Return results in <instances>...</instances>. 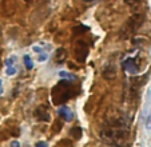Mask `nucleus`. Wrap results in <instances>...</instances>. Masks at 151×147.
Masks as SVG:
<instances>
[{
	"mask_svg": "<svg viewBox=\"0 0 151 147\" xmlns=\"http://www.w3.org/2000/svg\"><path fill=\"white\" fill-rule=\"evenodd\" d=\"M75 94H76V91H75L74 82L62 79L56 83V86H54V88L51 91L52 103L56 106L63 104V103H66L67 100L71 99Z\"/></svg>",
	"mask_w": 151,
	"mask_h": 147,
	"instance_id": "1",
	"label": "nucleus"
},
{
	"mask_svg": "<svg viewBox=\"0 0 151 147\" xmlns=\"http://www.w3.org/2000/svg\"><path fill=\"white\" fill-rule=\"evenodd\" d=\"M100 138L106 143L112 144H122L126 139L130 136V128H123V127H110V126H104L99 133Z\"/></svg>",
	"mask_w": 151,
	"mask_h": 147,
	"instance_id": "2",
	"label": "nucleus"
},
{
	"mask_svg": "<svg viewBox=\"0 0 151 147\" xmlns=\"http://www.w3.org/2000/svg\"><path fill=\"white\" fill-rule=\"evenodd\" d=\"M146 20V16L143 14H134L131 16L128 17L126 20V23L120 27V31H119V35L122 39H128V37L134 35L140 27L143 26V23Z\"/></svg>",
	"mask_w": 151,
	"mask_h": 147,
	"instance_id": "3",
	"label": "nucleus"
},
{
	"mask_svg": "<svg viewBox=\"0 0 151 147\" xmlns=\"http://www.w3.org/2000/svg\"><path fill=\"white\" fill-rule=\"evenodd\" d=\"M74 56L75 60H78L79 63H83L87 56H88V44L84 40H76L74 48Z\"/></svg>",
	"mask_w": 151,
	"mask_h": 147,
	"instance_id": "4",
	"label": "nucleus"
},
{
	"mask_svg": "<svg viewBox=\"0 0 151 147\" xmlns=\"http://www.w3.org/2000/svg\"><path fill=\"white\" fill-rule=\"evenodd\" d=\"M34 116L36 118V120L39 122H50L51 120V114L48 111V107L44 104H40L35 108Z\"/></svg>",
	"mask_w": 151,
	"mask_h": 147,
	"instance_id": "5",
	"label": "nucleus"
},
{
	"mask_svg": "<svg viewBox=\"0 0 151 147\" xmlns=\"http://www.w3.org/2000/svg\"><path fill=\"white\" fill-rule=\"evenodd\" d=\"M19 0H3V14L7 17H11L15 15L17 9Z\"/></svg>",
	"mask_w": 151,
	"mask_h": 147,
	"instance_id": "6",
	"label": "nucleus"
},
{
	"mask_svg": "<svg viewBox=\"0 0 151 147\" xmlns=\"http://www.w3.org/2000/svg\"><path fill=\"white\" fill-rule=\"evenodd\" d=\"M102 76L107 80H112L116 78V66L112 62L106 63L102 68Z\"/></svg>",
	"mask_w": 151,
	"mask_h": 147,
	"instance_id": "7",
	"label": "nucleus"
},
{
	"mask_svg": "<svg viewBox=\"0 0 151 147\" xmlns=\"http://www.w3.org/2000/svg\"><path fill=\"white\" fill-rule=\"evenodd\" d=\"M122 66H123V68H124L128 74H131V75L139 72V64H138L135 58H128V59H126L124 62L122 63Z\"/></svg>",
	"mask_w": 151,
	"mask_h": 147,
	"instance_id": "8",
	"label": "nucleus"
},
{
	"mask_svg": "<svg viewBox=\"0 0 151 147\" xmlns=\"http://www.w3.org/2000/svg\"><path fill=\"white\" fill-rule=\"evenodd\" d=\"M58 115L66 122H71L74 119V112L71 111V108L67 107V106H62V107L58 110Z\"/></svg>",
	"mask_w": 151,
	"mask_h": 147,
	"instance_id": "9",
	"label": "nucleus"
},
{
	"mask_svg": "<svg viewBox=\"0 0 151 147\" xmlns=\"http://www.w3.org/2000/svg\"><path fill=\"white\" fill-rule=\"evenodd\" d=\"M67 50L66 48H63V47H60V48H58L56 51H55V55H54V58H55V62L58 63V64H63V63H66V60H67Z\"/></svg>",
	"mask_w": 151,
	"mask_h": 147,
	"instance_id": "10",
	"label": "nucleus"
},
{
	"mask_svg": "<svg viewBox=\"0 0 151 147\" xmlns=\"http://www.w3.org/2000/svg\"><path fill=\"white\" fill-rule=\"evenodd\" d=\"M82 134H83V130L79 126H75V127H72L71 130H70V135H71L75 141H79V139L82 138Z\"/></svg>",
	"mask_w": 151,
	"mask_h": 147,
	"instance_id": "11",
	"label": "nucleus"
},
{
	"mask_svg": "<svg viewBox=\"0 0 151 147\" xmlns=\"http://www.w3.org/2000/svg\"><path fill=\"white\" fill-rule=\"evenodd\" d=\"M59 75H60L62 78H66V80H70V82H75V80H76V75H74V74L64 72V71H60Z\"/></svg>",
	"mask_w": 151,
	"mask_h": 147,
	"instance_id": "12",
	"label": "nucleus"
},
{
	"mask_svg": "<svg viewBox=\"0 0 151 147\" xmlns=\"http://www.w3.org/2000/svg\"><path fill=\"white\" fill-rule=\"evenodd\" d=\"M123 1H124V4H127L128 7H132V8H134V7L139 6L143 0H123Z\"/></svg>",
	"mask_w": 151,
	"mask_h": 147,
	"instance_id": "13",
	"label": "nucleus"
},
{
	"mask_svg": "<svg viewBox=\"0 0 151 147\" xmlns=\"http://www.w3.org/2000/svg\"><path fill=\"white\" fill-rule=\"evenodd\" d=\"M24 64H26V67H27V70H32L34 68V63L31 62V58L28 56V55H24Z\"/></svg>",
	"mask_w": 151,
	"mask_h": 147,
	"instance_id": "14",
	"label": "nucleus"
},
{
	"mask_svg": "<svg viewBox=\"0 0 151 147\" xmlns=\"http://www.w3.org/2000/svg\"><path fill=\"white\" fill-rule=\"evenodd\" d=\"M87 31H90V28L87 26H78L74 28L75 34H83V32H87Z\"/></svg>",
	"mask_w": 151,
	"mask_h": 147,
	"instance_id": "15",
	"label": "nucleus"
},
{
	"mask_svg": "<svg viewBox=\"0 0 151 147\" xmlns=\"http://www.w3.org/2000/svg\"><path fill=\"white\" fill-rule=\"evenodd\" d=\"M62 127H63V123H62V122H60V120L55 122L54 127H52V133H54V134H58L60 130H62Z\"/></svg>",
	"mask_w": 151,
	"mask_h": 147,
	"instance_id": "16",
	"label": "nucleus"
},
{
	"mask_svg": "<svg viewBox=\"0 0 151 147\" xmlns=\"http://www.w3.org/2000/svg\"><path fill=\"white\" fill-rule=\"evenodd\" d=\"M17 71H16V67H14V66H8L7 67V71H6V74L8 75V76H11V75H15Z\"/></svg>",
	"mask_w": 151,
	"mask_h": 147,
	"instance_id": "17",
	"label": "nucleus"
},
{
	"mask_svg": "<svg viewBox=\"0 0 151 147\" xmlns=\"http://www.w3.org/2000/svg\"><path fill=\"white\" fill-rule=\"evenodd\" d=\"M146 127H147L148 130H151V111L148 112L147 119H146Z\"/></svg>",
	"mask_w": 151,
	"mask_h": 147,
	"instance_id": "18",
	"label": "nucleus"
},
{
	"mask_svg": "<svg viewBox=\"0 0 151 147\" xmlns=\"http://www.w3.org/2000/svg\"><path fill=\"white\" fill-rule=\"evenodd\" d=\"M15 62H16V56H11V58H8V60H7V62H6L7 67H8V66H12Z\"/></svg>",
	"mask_w": 151,
	"mask_h": 147,
	"instance_id": "19",
	"label": "nucleus"
},
{
	"mask_svg": "<svg viewBox=\"0 0 151 147\" xmlns=\"http://www.w3.org/2000/svg\"><path fill=\"white\" fill-rule=\"evenodd\" d=\"M47 58H48L47 56V54H40L39 55V62H46Z\"/></svg>",
	"mask_w": 151,
	"mask_h": 147,
	"instance_id": "20",
	"label": "nucleus"
},
{
	"mask_svg": "<svg viewBox=\"0 0 151 147\" xmlns=\"http://www.w3.org/2000/svg\"><path fill=\"white\" fill-rule=\"evenodd\" d=\"M35 147H48V146H47L46 142H37V143L35 144Z\"/></svg>",
	"mask_w": 151,
	"mask_h": 147,
	"instance_id": "21",
	"label": "nucleus"
},
{
	"mask_svg": "<svg viewBox=\"0 0 151 147\" xmlns=\"http://www.w3.org/2000/svg\"><path fill=\"white\" fill-rule=\"evenodd\" d=\"M11 147H20L19 142H17V141H14V142L11 143Z\"/></svg>",
	"mask_w": 151,
	"mask_h": 147,
	"instance_id": "22",
	"label": "nucleus"
},
{
	"mask_svg": "<svg viewBox=\"0 0 151 147\" xmlns=\"http://www.w3.org/2000/svg\"><path fill=\"white\" fill-rule=\"evenodd\" d=\"M34 51L35 52H39V54H40V52H42V48H40L39 45H35V47H34Z\"/></svg>",
	"mask_w": 151,
	"mask_h": 147,
	"instance_id": "23",
	"label": "nucleus"
},
{
	"mask_svg": "<svg viewBox=\"0 0 151 147\" xmlns=\"http://www.w3.org/2000/svg\"><path fill=\"white\" fill-rule=\"evenodd\" d=\"M3 94V82H1V79H0V95Z\"/></svg>",
	"mask_w": 151,
	"mask_h": 147,
	"instance_id": "24",
	"label": "nucleus"
},
{
	"mask_svg": "<svg viewBox=\"0 0 151 147\" xmlns=\"http://www.w3.org/2000/svg\"><path fill=\"white\" fill-rule=\"evenodd\" d=\"M84 3H95V1H98V0H83Z\"/></svg>",
	"mask_w": 151,
	"mask_h": 147,
	"instance_id": "25",
	"label": "nucleus"
},
{
	"mask_svg": "<svg viewBox=\"0 0 151 147\" xmlns=\"http://www.w3.org/2000/svg\"><path fill=\"white\" fill-rule=\"evenodd\" d=\"M111 147H126L124 144H112Z\"/></svg>",
	"mask_w": 151,
	"mask_h": 147,
	"instance_id": "26",
	"label": "nucleus"
},
{
	"mask_svg": "<svg viewBox=\"0 0 151 147\" xmlns=\"http://www.w3.org/2000/svg\"><path fill=\"white\" fill-rule=\"evenodd\" d=\"M32 1H34V0H24V3H26V4H31Z\"/></svg>",
	"mask_w": 151,
	"mask_h": 147,
	"instance_id": "27",
	"label": "nucleus"
},
{
	"mask_svg": "<svg viewBox=\"0 0 151 147\" xmlns=\"http://www.w3.org/2000/svg\"><path fill=\"white\" fill-rule=\"evenodd\" d=\"M0 35H1V30H0Z\"/></svg>",
	"mask_w": 151,
	"mask_h": 147,
	"instance_id": "28",
	"label": "nucleus"
}]
</instances>
